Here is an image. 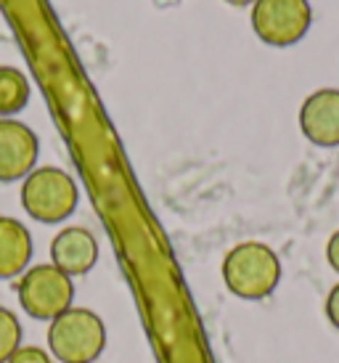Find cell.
I'll list each match as a JSON object with an SVG mask.
<instances>
[{
  "mask_svg": "<svg viewBox=\"0 0 339 363\" xmlns=\"http://www.w3.org/2000/svg\"><path fill=\"white\" fill-rule=\"evenodd\" d=\"M223 281L239 300H265L281 281L279 255L262 242L236 244L223 260Z\"/></svg>",
  "mask_w": 339,
  "mask_h": 363,
  "instance_id": "obj_1",
  "label": "cell"
},
{
  "mask_svg": "<svg viewBox=\"0 0 339 363\" xmlns=\"http://www.w3.org/2000/svg\"><path fill=\"white\" fill-rule=\"evenodd\" d=\"M48 347L61 363H96L106 350V323L96 311L72 305L48 323Z\"/></svg>",
  "mask_w": 339,
  "mask_h": 363,
  "instance_id": "obj_2",
  "label": "cell"
},
{
  "mask_svg": "<svg viewBox=\"0 0 339 363\" xmlns=\"http://www.w3.org/2000/svg\"><path fill=\"white\" fill-rule=\"evenodd\" d=\"M80 204L77 183L67 170L45 164L24 178L21 183V207L32 220L53 225L64 223Z\"/></svg>",
  "mask_w": 339,
  "mask_h": 363,
  "instance_id": "obj_3",
  "label": "cell"
},
{
  "mask_svg": "<svg viewBox=\"0 0 339 363\" xmlns=\"http://www.w3.org/2000/svg\"><path fill=\"white\" fill-rule=\"evenodd\" d=\"M16 297L30 318L50 323L56 315L72 308L74 281L64 271H59L53 262L32 265L16 281Z\"/></svg>",
  "mask_w": 339,
  "mask_h": 363,
  "instance_id": "obj_4",
  "label": "cell"
},
{
  "mask_svg": "<svg viewBox=\"0 0 339 363\" xmlns=\"http://www.w3.org/2000/svg\"><path fill=\"white\" fill-rule=\"evenodd\" d=\"M313 11L308 0H255L252 30L273 48L299 43L310 30Z\"/></svg>",
  "mask_w": 339,
  "mask_h": 363,
  "instance_id": "obj_5",
  "label": "cell"
},
{
  "mask_svg": "<svg viewBox=\"0 0 339 363\" xmlns=\"http://www.w3.org/2000/svg\"><path fill=\"white\" fill-rule=\"evenodd\" d=\"M40 157V141L30 125L0 120V183L27 178Z\"/></svg>",
  "mask_w": 339,
  "mask_h": 363,
  "instance_id": "obj_6",
  "label": "cell"
},
{
  "mask_svg": "<svg viewBox=\"0 0 339 363\" xmlns=\"http://www.w3.org/2000/svg\"><path fill=\"white\" fill-rule=\"evenodd\" d=\"M299 128L302 135L316 146L331 149L339 146V91L321 88L305 99L299 109Z\"/></svg>",
  "mask_w": 339,
  "mask_h": 363,
  "instance_id": "obj_7",
  "label": "cell"
},
{
  "mask_svg": "<svg viewBox=\"0 0 339 363\" xmlns=\"http://www.w3.org/2000/svg\"><path fill=\"white\" fill-rule=\"evenodd\" d=\"M50 262L64 271L70 279L85 276L96 268L99 262V242L96 236L82 228V225H70L53 236L50 242Z\"/></svg>",
  "mask_w": 339,
  "mask_h": 363,
  "instance_id": "obj_8",
  "label": "cell"
},
{
  "mask_svg": "<svg viewBox=\"0 0 339 363\" xmlns=\"http://www.w3.org/2000/svg\"><path fill=\"white\" fill-rule=\"evenodd\" d=\"M32 236L27 225L16 218L0 215V281L19 279L30 268Z\"/></svg>",
  "mask_w": 339,
  "mask_h": 363,
  "instance_id": "obj_9",
  "label": "cell"
},
{
  "mask_svg": "<svg viewBox=\"0 0 339 363\" xmlns=\"http://www.w3.org/2000/svg\"><path fill=\"white\" fill-rule=\"evenodd\" d=\"M30 80L16 67H0V120H11L30 104Z\"/></svg>",
  "mask_w": 339,
  "mask_h": 363,
  "instance_id": "obj_10",
  "label": "cell"
},
{
  "mask_svg": "<svg viewBox=\"0 0 339 363\" xmlns=\"http://www.w3.org/2000/svg\"><path fill=\"white\" fill-rule=\"evenodd\" d=\"M21 337H24V329H21L19 315L0 305V363H9V358L21 347Z\"/></svg>",
  "mask_w": 339,
  "mask_h": 363,
  "instance_id": "obj_11",
  "label": "cell"
},
{
  "mask_svg": "<svg viewBox=\"0 0 339 363\" xmlns=\"http://www.w3.org/2000/svg\"><path fill=\"white\" fill-rule=\"evenodd\" d=\"M9 363H53L50 361V355L38 347V345H21L16 353L11 355Z\"/></svg>",
  "mask_w": 339,
  "mask_h": 363,
  "instance_id": "obj_12",
  "label": "cell"
},
{
  "mask_svg": "<svg viewBox=\"0 0 339 363\" xmlns=\"http://www.w3.org/2000/svg\"><path fill=\"white\" fill-rule=\"evenodd\" d=\"M326 315H329V323L334 329H339V284L331 286L329 297H326Z\"/></svg>",
  "mask_w": 339,
  "mask_h": 363,
  "instance_id": "obj_13",
  "label": "cell"
},
{
  "mask_svg": "<svg viewBox=\"0 0 339 363\" xmlns=\"http://www.w3.org/2000/svg\"><path fill=\"white\" fill-rule=\"evenodd\" d=\"M326 260H329L331 268L339 273V231L331 233L329 244H326Z\"/></svg>",
  "mask_w": 339,
  "mask_h": 363,
  "instance_id": "obj_14",
  "label": "cell"
},
{
  "mask_svg": "<svg viewBox=\"0 0 339 363\" xmlns=\"http://www.w3.org/2000/svg\"><path fill=\"white\" fill-rule=\"evenodd\" d=\"M226 3H230V6H250L255 0H226Z\"/></svg>",
  "mask_w": 339,
  "mask_h": 363,
  "instance_id": "obj_15",
  "label": "cell"
}]
</instances>
